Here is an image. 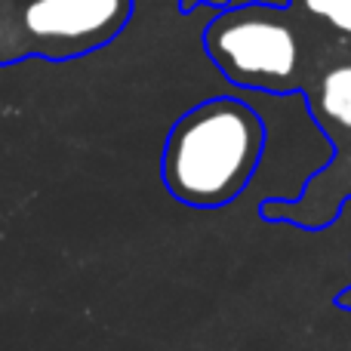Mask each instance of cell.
<instances>
[{
    "label": "cell",
    "mask_w": 351,
    "mask_h": 351,
    "mask_svg": "<svg viewBox=\"0 0 351 351\" xmlns=\"http://www.w3.org/2000/svg\"><path fill=\"white\" fill-rule=\"evenodd\" d=\"M265 148V123L247 102L216 96L188 108L170 127L160 179L179 204L225 206L250 185Z\"/></svg>",
    "instance_id": "1"
},
{
    "label": "cell",
    "mask_w": 351,
    "mask_h": 351,
    "mask_svg": "<svg viewBox=\"0 0 351 351\" xmlns=\"http://www.w3.org/2000/svg\"><path fill=\"white\" fill-rule=\"evenodd\" d=\"M136 0H0V68L74 62L127 31Z\"/></svg>",
    "instance_id": "2"
},
{
    "label": "cell",
    "mask_w": 351,
    "mask_h": 351,
    "mask_svg": "<svg viewBox=\"0 0 351 351\" xmlns=\"http://www.w3.org/2000/svg\"><path fill=\"white\" fill-rule=\"evenodd\" d=\"M210 62L237 86L284 93L296 86L302 68V43L296 25L268 0L222 10L204 31Z\"/></svg>",
    "instance_id": "3"
},
{
    "label": "cell",
    "mask_w": 351,
    "mask_h": 351,
    "mask_svg": "<svg viewBox=\"0 0 351 351\" xmlns=\"http://www.w3.org/2000/svg\"><path fill=\"white\" fill-rule=\"evenodd\" d=\"M317 105L330 121L351 130V65H336L324 74Z\"/></svg>",
    "instance_id": "4"
},
{
    "label": "cell",
    "mask_w": 351,
    "mask_h": 351,
    "mask_svg": "<svg viewBox=\"0 0 351 351\" xmlns=\"http://www.w3.org/2000/svg\"><path fill=\"white\" fill-rule=\"evenodd\" d=\"M305 10L317 19H327L333 28L351 34V0H302Z\"/></svg>",
    "instance_id": "5"
},
{
    "label": "cell",
    "mask_w": 351,
    "mask_h": 351,
    "mask_svg": "<svg viewBox=\"0 0 351 351\" xmlns=\"http://www.w3.org/2000/svg\"><path fill=\"white\" fill-rule=\"evenodd\" d=\"M194 6H222V10H231V6H241V0H179V12H191Z\"/></svg>",
    "instance_id": "6"
}]
</instances>
